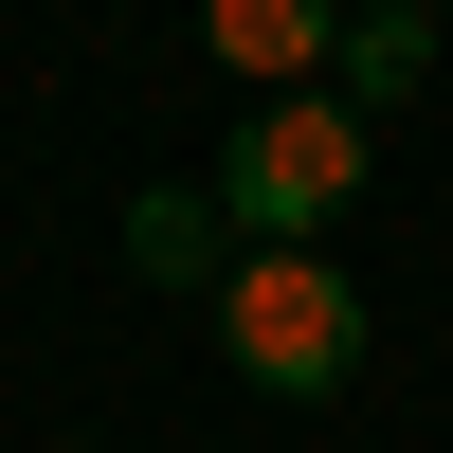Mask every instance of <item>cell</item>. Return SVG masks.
Segmentation results:
<instances>
[{
    "mask_svg": "<svg viewBox=\"0 0 453 453\" xmlns=\"http://www.w3.org/2000/svg\"><path fill=\"white\" fill-rule=\"evenodd\" d=\"M345 200H363V109H345V91H254V127L218 145V218H236V254H326Z\"/></svg>",
    "mask_w": 453,
    "mask_h": 453,
    "instance_id": "1",
    "label": "cell"
},
{
    "mask_svg": "<svg viewBox=\"0 0 453 453\" xmlns=\"http://www.w3.org/2000/svg\"><path fill=\"white\" fill-rule=\"evenodd\" d=\"M218 345H236L254 399H345L363 381V290L326 254H236L218 273Z\"/></svg>",
    "mask_w": 453,
    "mask_h": 453,
    "instance_id": "2",
    "label": "cell"
},
{
    "mask_svg": "<svg viewBox=\"0 0 453 453\" xmlns=\"http://www.w3.org/2000/svg\"><path fill=\"white\" fill-rule=\"evenodd\" d=\"M200 55H218V73H254V91H326L345 0H200Z\"/></svg>",
    "mask_w": 453,
    "mask_h": 453,
    "instance_id": "3",
    "label": "cell"
},
{
    "mask_svg": "<svg viewBox=\"0 0 453 453\" xmlns=\"http://www.w3.org/2000/svg\"><path fill=\"white\" fill-rule=\"evenodd\" d=\"M127 273H145V290H218V273H236L218 181H145V200H127Z\"/></svg>",
    "mask_w": 453,
    "mask_h": 453,
    "instance_id": "4",
    "label": "cell"
},
{
    "mask_svg": "<svg viewBox=\"0 0 453 453\" xmlns=\"http://www.w3.org/2000/svg\"><path fill=\"white\" fill-rule=\"evenodd\" d=\"M418 73H435V19H345V55H326V91H345V109H399Z\"/></svg>",
    "mask_w": 453,
    "mask_h": 453,
    "instance_id": "5",
    "label": "cell"
},
{
    "mask_svg": "<svg viewBox=\"0 0 453 453\" xmlns=\"http://www.w3.org/2000/svg\"><path fill=\"white\" fill-rule=\"evenodd\" d=\"M363 19H435V0H363Z\"/></svg>",
    "mask_w": 453,
    "mask_h": 453,
    "instance_id": "6",
    "label": "cell"
},
{
    "mask_svg": "<svg viewBox=\"0 0 453 453\" xmlns=\"http://www.w3.org/2000/svg\"><path fill=\"white\" fill-rule=\"evenodd\" d=\"M55 453H91V435H55Z\"/></svg>",
    "mask_w": 453,
    "mask_h": 453,
    "instance_id": "7",
    "label": "cell"
}]
</instances>
